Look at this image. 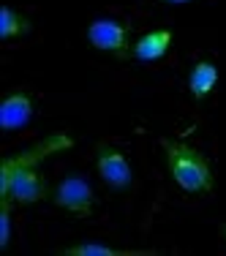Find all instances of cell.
I'll list each match as a JSON object with an SVG mask.
<instances>
[{"label": "cell", "instance_id": "2", "mask_svg": "<svg viewBox=\"0 0 226 256\" xmlns=\"http://www.w3.org/2000/svg\"><path fill=\"white\" fill-rule=\"evenodd\" d=\"M46 196H50V186L36 172V166L3 172V199H8L11 204H36Z\"/></svg>", "mask_w": 226, "mask_h": 256}, {"label": "cell", "instance_id": "3", "mask_svg": "<svg viewBox=\"0 0 226 256\" xmlns=\"http://www.w3.org/2000/svg\"><path fill=\"white\" fill-rule=\"evenodd\" d=\"M52 202L58 207H63V210L74 212V216H90L96 204V194H93V186L84 178L68 174V178H63L54 186Z\"/></svg>", "mask_w": 226, "mask_h": 256}, {"label": "cell", "instance_id": "5", "mask_svg": "<svg viewBox=\"0 0 226 256\" xmlns=\"http://www.w3.org/2000/svg\"><path fill=\"white\" fill-rule=\"evenodd\" d=\"M88 41L101 52H112L118 58L128 54V25L118 20H96L88 28Z\"/></svg>", "mask_w": 226, "mask_h": 256}, {"label": "cell", "instance_id": "8", "mask_svg": "<svg viewBox=\"0 0 226 256\" xmlns=\"http://www.w3.org/2000/svg\"><path fill=\"white\" fill-rule=\"evenodd\" d=\"M216 82H218V68L210 60H199L191 68V74H188V90H191V96L196 101L207 98L212 93V88H216Z\"/></svg>", "mask_w": 226, "mask_h": 256}, {"label": "cell", "instance_id": "1", "mask_svg": "<svg viewBox=\"0 0 226 256\" xmlns=\"http://www.w3.org/2000/svg\"><path fill=\"white\" fill-rule=\"evenodd\" d=\"M161 148L166 153V166L177 188L186 194H210L212 191V172L210 161L204 153L186 142H172V139H161Z\"/></svg>", "mask_w": 226, "mask_h": 256}, {"label": "cell", "instance_id": "4", "mask_svg": "<svg viewBox=\"0 0 226 256\" xmlns=\"http://www.w3.org/2000/svg\"><path fill=\"white\" fill-rule=\"evenodd\" d=\"M96 166H98L101 180L109 188H114V191H126L134 182V174H131V166H128L126 156L106 142L96 148Z\"/></svg>", "mask_w": 226, "mask_h": 256}, {"label": "cell", "instance_id": "12", "mask_svg": "<svg viewBox=\"0 0 226 256\" xmlns=\"http://www.w3.org/2000/svg\"><path fill=\"white\" fill-rule=\"evenodd\" d=\"M166 3H174V6H180V3H191V0H166Z\"/></svg>", "mask_w": 226, "mask_h": 256}, {"label": "cell", "instance_id": "6", "mask_svg": "<svg viewBox=\"0 0 226 256\" xmlns=\"http://www.w3.org/2000/svg\"><path fill=\"white\" fill-rule=\"evenodd\" d=\"M33 118V98L28 93H14L0 104V126L3 131H14L30 123Z\"/></svg>", "mask_w": 226, "mask_h": 256}, {"label": "cell", "instance_id": "13", "mask_svg": "<svg viewBox=\"0 0 226 256\" xmlns=\"http://www.w3.org/2000/svg\"><path fill=\"white\" fill-rule=\"evenodd\" d=\"M224 234H226V226H224Z\"/></svg>", "mask_w": 226, "mask_h": 256}, {"label": "cell", "instance_id": "11", "mask_svg": "<svg viewBox=\"0 0 226 256\" xmlns=\"http://www.w3.org/2000/svg\"><path fill=\"white\" fill-rule=\"evenodd\" d=\"M11 240V202L3 199V210H0V248H6Z\"/></svg>", "mask_w": 226, "mask_h": 256}, {"label": "cell", "instance_id": "9", "mask_svg": "<svg viewBox=\"0 0 226 256\" xmlns=\"http://www.w3.org/2000/svg\"><path fill=\"white\" fill-rule=\"evenodd\" d=\"M30 28H33V25H30L22 14H16L14 8L6 6V8L0 11V38H3V41L16 38V36H22V33H30Z\"/></svg>", "mask_w": 226, "mask_h": 256}, {"label": "cell", "instance_id": "10", "mask_svg": "<svg viewBox=\"0 0 226 256\" xmlns=\"http://www.w3.org/2000/svg\"><path fill=\"white\" fill-rule=\"evenodd\" d=\"M66 256H131L139 251H114V248L98 246V242H84V246H74V248H66Z\"/></svg>", "mask_w": 226, "mask_h": 256}, {"label": "cell", "instance_id": "7", "mask_svg": "<svg viewBox=\"0 0 226 256\" xmlns=\"http://www.w3.org/2000/svg\"><path fill=\"white\" fill-rule=\"evenodd\" d=\"M169 44H172V33L169 30H150V33H144L134 44L131 54L136 60H142V63H152V60H161L169 52Z\"/></svg>", "mask_w": 226, "mask_h": 256}]
</instances>
